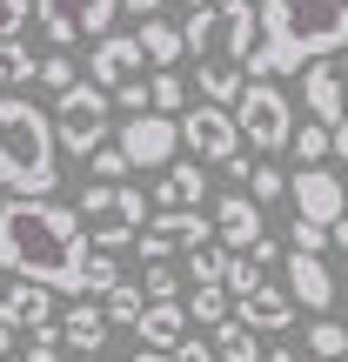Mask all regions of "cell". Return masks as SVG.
<instances>
[{
    "mask_svg": "<svg viewBox=\"0 0 348 362\" xmlns=\"http://www.w3.org/2000/svg\"><path fill=\"white\" fill-rule=\"evenodd\" d=\"M181 7H188V13H194V7H215V0H181Z\"/></svg>",
    "mask_w": 348,
    "mask_h": 362,
    "instance_id": "49",
    "label": "cell"
},
{
    "mask_svg": "<svg viewBox=\"0 0 348 362\" xmlns=\"http://www.w3.org/2000/svg\"><path fill=\"white\" fill-rule=\"evenodd\" d=\"M308 356H322V362L348 356V329L335 322V315H315V322H308Z\"/></svg>",
    "mask_w": 348,
    "mask_h": 362,
    "instance_id": "27",
    "label": "cell"
},
{
    "mask_svg": "<svg viewBox=\"0 0 348 362\" xmlns=\"http://www.w3.org/2000/svg\"><path fill=\"white\" fill-rule=\"evenodd\" d=\"M80 215L94 221L88 242L101 248V255H114V248L134 242V228H148V194L128 188V181H88V188H80Z\"/></svg>",
    "mask_w": 348,
    "mask_h": 362,
    "instance_id": "4",
    "label": "cell"
},
{
    "mask_svg": "<svg viewBox=\"0 0 348 362\" xmlns=\"http://www.w3.org/2000/svg\"><path fill=\"white\" fill-rule=\"evenodd\" d=\"M107 329H114V322H107V315L94 309V302H74V309L61 315V342H67V349H74V356H101Z\"/></svg>",
    "mask_w": 348,
    "mask_h": 362,
    "instance_id": "20",
    "label": "cell"
},
{
    "mask_svg": "<svg viewBox=\"0 0 348 362\" xmlns=\"http://www.w3.org/2000/svg\"><path fill=\"white\" fill-rule=\"evenodd\" d=\"M228 315H234V296H228V288H194V296H188V322L221 329Z\"/></svg>",
    "mask_w": 348,
    "mask_h": 362,
    "instance_id": "26",
    "label": "cell"
},
{
    "mask_svg": "<svg viewBox=\"0 0 348 362\" xmlns=\"http://www.w3.org/2000/svg\"><path fill=\"white\" fill-rule=\"evenodd\" d=\"M308 362H322V356H308Z\"/></svg>",
    "mask_w": 348,
    "mask_h": 362,
    "instance_id": "51",
    "label": "cell"
},
{
    "mask_svg": "<svg viewBox=\"0 0 348 362\" xmlns=\"http://www.w3.org/2000/svg\"><path fill=\"white\" fill-rule=\"evenodd\" d=\"M27 21H34V0H0V40H20Z\"/></svg>",
    "mask_w": 348,
    "mask_h": 362,
    "instance_id": "38",
    "label": "cell"
},
{
    "mask_svg": "<svg viewBox=\"0 0 348 362\" xmlns=\"http://www.w3.org/2000/svg\"><path fill=\"white\" fill-rule=\"evenodd\" d=\"M215 356L221 362H261V342H255V329H248V322H234V315H228V322L215 329Z\"/></svg>",
    "mask_w": 348,
    "mask_h": 362,
    "instance_id": "24",
    "label": "cell"
},
{
    "mask_svg": "<svg viewBox=\"0 0 348 362\" xmlns=\"http://www.w3.org/2000/svg\"><path fill=\"white\" fill-rule=\"evenodd\" d=\"M255 40H261V13H255V0H221V7H215V47H208V61L241 67V74H248V54H255Z\"/></svg>",
    "mask_w": 348,
    "mask_h": 362,
    "instance_id": "11",
    "label": "cell"
},
{
    "mask_svg": "<svg viewBox=\"0 0 348 362\" xmlns=\"http://www.w3.org/2000/svg\"><path fill=\"white\" fill-rule=\"evenodd\" d=\"M155 7H161V0H121V13H128V21H155Z\"/></svg>",
    "mask_w": 348,
    "mask_h": 362,
    "instance_id": "43",
    "label": "cell"
},
{
    "mask_svg": "<svg viewBox=\"0 0 348 362\" xmlns=\"http://www.w3.org/2000/svg\"><path fill=\"white\" fill-rule=\"evenodd\" d=\"M141 67H148V54H141V40H134V34H107V40H94V67H88V74L101 81L107 94L128 88V81H141Z\"/></svg>",
    "mask_w": 348,
    "mask_h": 362,
    "instance_id": "15",
    "label": "cell"
},
{
    "mask_svg": "<svg viewBox=\"0 0 348 362\" xmlns=\"http://www.w3.org/2000/svg\"><path fill=\"white\" fill-rule=\"evenodd\" d=\"M174 362H221V356H215V342L188 336V342H181V349H174Z\"/></svg>",
    "mask_w": 348,
    "mask_h": 362,
    "instance_id": "42",
    "label": "cell"
},
{
    "mask_svg": "<svg viewBox=\"0 0 348 362\" xmlns=\"http://www.w3.org/2000/svg\"><path fill=\"white\" fill-rule=\"evenodd\" d=\"M0 315H7L13 329H47L54 322V288H40V282H7L0 288Z\"/></svg>",
    "mask_w": 348,
    "mask_h": 362,
    "instance_id": "18",
    "label": "cell"
},
{
    "mask_svg": "<svg viewBox=\"0 0 348 362\" xmlns=\"http://www.w3.org/2000/svg\"><path fill=\"white\" fill-rule=\"evenodd\" d=\"M215 235H221V248H234V255H248V248L261 242V202L255 194H221L215 202Z\"/></svg>",
    "mask_w": 348,
    "mask_h": 362,
    "instance_id": "16",
    "label": "cell"
},
{
    "mask_svg": "<svg viewBox=\"0 0 348 362\" xmlns=\"http://www.w3.org/2000/svg\"><path fill=\"white\" fill-rule=\"evenodd\" d=\"M208 235H215V221L201 208H161V215H148V235H134V242H141V262H168L174 248H201Z\"/></svg>",
    "mask_w": 348,
    "mask_h": 362,
    "instance_id": "10",
    "label": "cell"
},
{
    "mask_svg": "<svg viewBox=\"0 0 348 362\" xmlns=\"http://www.w3.org/2000/svg\"><path fill=\"white\" fill-rule=\"evenodd\" d=\"M288 148H295L301 168H322V161L335 155V134H328V128H295V141H288Z\"/></svg>",
    "mask_w": 348,
    "mask_h": 362,
    "instance_id": "30",
    "label": "cell"
},
{
    "mask_svg": "<svg viewBox=\"0 0 348 362\" xmlns=\"http://www.w3.org/2000/svg\"><path fill=\"white\" fill-rule=\"evenodd\" d=\"M288 194H295V215L301 221H322V228H335V221L348 215V181H335L328 168L288 175Z\"/></svg>",
    "mask_w": 348,
    "mask_h": 362,
    "instance_id": "13",
    "label": "cell"
},
{
    "mask_svg": "<svg viewBox=\"0 0 348 362\" xmlns=\"http://www.w3.org/2000/svg\"><path fill=\"white\" fill-rule=\"evenodd\" d=\"M234 128H241V141L255 155H282L295 141V107H288V94L275 81H248L241 101H234Z\"/></svg>",
    "mask_w": 348,
    "mask_h": 362,
    "instance_id": "5",
    "label": "cell"
},
{
    "mask_svg": "<svg viewBox=\"0 0 348 362\" xmlns=\"http://www.w3.org/2000/svg\"><path fill=\"white\" fill-rule=\"evenodd\" d=\"M148 94H155V115H188V81H181L174 67H161V74L148 81Z\"/></svg>",
    "mask_w": 348,
    "mask_h": 362,
    "instance_id": "29",
    "label": "cell"
},
{
    "mask_svg": "<svg viewBox=\"0 0 348 362\" xmlns=\"http://www.w3.org/2000/svg\"><path fill=\"white\" fill-rule=\"evenodd\" d=\"M40 34L54 47H74V40H107L121 21V0H34Z\"/></svg>",
    "mask_w": 348,
    "mask_h": 362,
    "instance_id": "7",
    "label": "cell"
},
{
    "mask_svg": "<svg viewBox=\"0 0 348 362\" xmlns=\"http://www.w3.org/2000/svg\"><path fill=\"white\" fill-rule=\"evenodd\" d=\"M107 107H114V94H107L101 81H74V88L61 94V107H54V134H61L67 155H94V148H107V134H114Z\"/></svg>",
    "mask_w": 348,
    "mask_h": 362,
    "instance_id": "6",
    "label": "cell"
},
{
    "mask_svg": "<svg viewBox=\"0 0 348 362\" xmlns=\"http://www.w3.org/2000/svg\"><path fill=\"white\" fill-rule=\"evenodd\" d=\"M13 336H20V329H13V322H7V315H0V356H7V349H13Z\"/></svg>",
    "mask_w": 348,
    "mask_h": 362,
    "instance_id": "45",
    "label": "cell"
},
{
    "mask_svg": "<svg viewBox=\"0 0 348 362\" xmlns=\"http://www.w3.org/2000/svg\"><path fill=\"white\" fill-rule=\"evenodd\" d=\"M20 81H40V61L27 40H0V88H20Z\"/></svg>",
    "mask_w": 348,
    "mask_h": 362,
    "instance_id": "25",
    "label": "cell"
},
{
    "mask_svg": "<svg viewBox=\"0 0 348 362\" xmlns=\"http://www.w3.org/2000/svg\"><path fill=\"white\" fill-rule=\"evenodd\" d=\"M134 40H141V54H148V67H155V74H161V67H174L181 54H188V40H181L174 21H141V27H134Z\"/></svg>",
    "mask_w": 348,
    "mask_h": 362,
    "instance_id": "22",
    "label": "cell"
},
{
    "mask_svg": "<svg viewBox=\"0 0 348 362\" xmlns=\"http://www.w3.org/2000/svg\"><path fill=\"white\" fill-rule=\"evenodd\" d=\"M0 188L27 194V202H47L61 188L54 115H40L34 101H13V94H0Z\"/></svg>",
    "mask_w": 348,
    "mask_h": 362,
    "instance_id": "3",
    "label": "cell"
},
{
    "mask_svg": "<svg viewBox=\"0 0 348 362\" xmlns=\"http://www.w3.org/2000/svg\"><path fill=\"white\" fill-rule=\"evenodd\" d=\"M221 288H228L234 302L255 296V288H261V262H255V255H234V262H228V282H221Z\"/></svg>",
    "mask_w": 348,
    "mask_h": 362,
    "instance_id": "33",
    "label": "cell"
},
{
    "mask_svg": "<svg viewBox=\"0 0 348 362\" xmlns=\"http://www.w3.org/2000/svg\"><path fill=\"white\" fill-rule=\"evenodd\" d=\"M201 161H168L161 168V181H155V202L161 208H201Z\"/></svg>",
    "mask_w": 348,
    "mask_h": 362,
    "instance_id": "21",
    "label": "cell"
},
{
    "mask_svg": "<svg viewBox=\"0 0 348 362\" xmlns=\"http://www.w3.org/2000/svg\"><path fill=\"white\" fill-rule=\"evenodd\" d=\"M128 362H174V356H161V349H141V356H128Z\"/></svg>",
    "mask_w": 348,
    "mask_h": 362,
    "instance_id": "48",
    "label": "cell"
},
{
    "mask_svg": "<svg viewBox=\"0 0 348 362\" xmlns=\"http://www.w3.org/2000/svg\"><path fill=\"white\" fill-rule=\"evenodd\" d=\"M114 141H121V155H128V168H168L174 161V148H181V115H128L114 128Z\"/></svg>",
    "mask_w": 348,
    "mask_h": 362,
    "instance_id": "8",
    "label": "cell"
},
{
    "mask_svg": "<svg viewBox=\"0 0 348 362\" xmlns=\"http://www.w3.org/2000/svg\"><path fill=\"white\" fill-rule=\"evenodd\" d=\"M288 242H295L301 248V255H322V248H328V228H322V221H288Z\"/></svg>",
    "mask_w": 348,
    "mask_h": 362,
    "instance_id": "36",
    "label": "cell"
},
{
    "mask_svg": "<svg viewBox=\"0 0 348 362\" xmlns=\"http://www.w3.org/2000/svg\"><path fill=\"white\" fill-rule=\"evenodd\" d=\"M74 81H80V67H74V61H67V54H61V47H54V54H47V61H40V88H54V94H67V88H74Z\"/></svg>",
    "mask_w": 348,
    "mask_h": 362,
    "instance_id": "35",
    "label": "cell"
},
{
    "mask_svg": "<svg viewBox=\"0 0 348 362\" xmlns=\"http://www.w3.org/2000/svg\"><path fill=\"white\" fill-rule=\"evenodd\" d=\"M61 349H67V342H61V329H34V336H27V362H61Z\"/></svg>",
    "mask_w": 348,
    "mask_h": 362,
    "instance_id": "37",
    "label": "cell"
},
{
    "mask_svg": "<svg viewBox=\"0 0 348 362\" xmlns=\"http://www.w3.org/2000/svg\"><path fill=\"white\" fill-rule=\"evenodd\" d=\"M134 336H141V349L174 356L181 342H188V309H181V302H148L141 322H134Z\"/></svg>",
    "mask_w": 348,
    "mask_h": 362,
    "instance_id": "19",
    "label": "cell"
},
{
    "mask_svg": "<svg viewBox=\"0 0 348 362\" xmlns=\"http://www.w3.org/2000/svg\"><path fill=\"white\" fill-rule=\"evenodd\" d=\"M234 322H248L255 336H282V329L295 322V296H288V288H268V282H261L255 296H241V302H234Z\"/></svg>",
    "mask_w": 348,
    "mask_h": 362,
    "instance_id": "17",
    "label": "cell"
},
{
    "mask_svg": "<svg viewBox=\"0 0 348 362\" xmlns=\"http://www.w3.org/2000/svg\"><path fill=\"white\" fill-rule=\"evenodd\" d=\"M328 134H335V155L348 161V121H342V128H328Z\"/></svg>",
    "mask_w": 348,
    "mask_h": 362,
    "instance_id": "47",
    "label": "cell"
},
{
    "mask_svg": "<svg viewBox=\"0 0 348 362\" xmlns=\"http://www.w3.org/2000/svg\"><path fill=\"white\" fill-rule=\"evenodd\" d=\"M255 13L261 40L248 54V74H295L348 47V0H261Z\"/></svg>",
    "mask_w": 348,
    "mask_h": 362,
    "instance_id": "2",
    "label": "cell"
},
{
    "mask_svg": "<svg viewBox=\"0 0 348 362\" xmlns=\"http://www.w3.org/2000/svg\"><path fill=\"white\" fill-rule=\"evenodd\" d=\"M107 288H121V269H114V255H101V248H94L88 269H80V296H107Z\"/></svg>",
    "mask_w": 348,
    "mask_h": 362,
    "instance_id": "31",
    "label": "cell"
},
{
    "mask_svg": "<svg viewBox=\"0 0 348 362\" xmlns=\"http://www.w3.org/2000/svg\"><path fill=\"white\" fill-rule=\"evenodd\" d=\"M88 161H94V175H101V181H121V175H128V155H121V141H114V148H94Z\"/></svg>",
    "mask_w": 348,
    "mask_h": 362,
    "instance_id": "41",
    "label": "cell"
},
{
    "mask_svg": "<svg viewBox=\"0 0 348 362\" xmlns=\"http://www.w3.org/2000/svg\"><path fill=\"white\" fill-rule=\"evenodd\" d=\"M101 302H107V309H101L107 322H128V329L141 322V309H148V296H141V282H121V288H107Z\"/></svg>",
    "mask_w": 348,
    "mask_h": 362,
    "instance_id": "28",
    "label": "cell"
},
{
    "mask_svg": "<svg viewBox=\"0 0 348 362\" xmlns=\"http://www.w3.org/2000/svg\"><path fill=\"white\" fill-rule=\"evenodd\" d=\"M0 362H7V356H0Z\"/></svg>",
    "mask_w": 348,
    "mask_h": 362,
    "instance_id": "52",
    "label": "cell"
},
{
    "mask_svg": "<svg viewBox=\"0 0 348 362\" xmlns=\"http://www.w3.org/2000/svg\"><path fill=\"white\" fill-rule=\"evenodd\" d=\"M80 362H101V356H80Z\"/></svg>",
    "mask_w": 348,
    "mask_h": 362,
    "instance_id": "50",
    "label": "cell"
},
{
    "mask_svg": "<svg viewBox=\"0 0 348 362\" xmlns=\"http://www.w3.org/2000/svg\"><path fill=\"white\" fill-rule=\"evenodd\" d=\"M114 107H121V115H148V107H155L148 81H128V88H114Z\"/></svg>",
    "mask_w": 348,
    "mask_h": 362,
    "instance_id": "40",
    "label": "cell"
},
{
    "mask_svg": "<svg viewBox=\"0 0 348 362\" xmlns=\"http://www.w3.org/2000/svg\"><path fill=\"white\" fill-rule=\"evenodd\" d=\"M261 362H301L295 349H282V342H275V349H261Z\"/></svg>",
    "mask_w": 348,
    "mask_h": 362,
    "instance_id": "44",
    "label": "cell"
},
{
    "mask_svg": "<svg viewBox=\"0 0 348 362\" xmlns=\"http://www.w3.org/2000/svg\"><path fill=\"white\" fill-rule=\"evenodd\" d=\"M181 148H194V161H228V155H241V128H234V107L194 101L188 115H181Z\"/></svg>",
    "mask_w": 348,
    "mask_h": 362,
    "instance_id": "9",
    "label": "cell"
},
{
    "mask_svg": "<svg viewBox=\"0 0 348 362\" xmlns=\"http://www.w3.org/2000/svg\"><path fill=\"white\" fill-rule=\"evenodd\" d=\"M228 262H234V248H215V242L188 248V282L194 288H221L228 282Z\"/></svg>",
    "mask_w": 348,
    "mask_h": 362,
    "instance_id": "23",
    "label": "cell"
},
{
    "mask_svg": "<svg viewBox=\"0 0 348 362\" xmlns=\"http://www.w3.org/2000/svg\"><path fill=\"white\" fill-rule=\"evenodd\" d=\"M88 235H80V215L61 202H0V269L13 282H40V288H80V269H88Z\"/></svg>",
    "mask_w": 348,
    "mask_h": 362,
    "instance_id": "1",
    "label": "cell"
},
{
    "mask_svg": "<svg viewBox=\"0 0 348 362\" xmlns=\"http://www.w3.org/2000/svg\"><path fill=\"white\" fill-rule=\"evenodd\" d=\"M141 296H148V302H174V296H181V275L168 269V262H148V275H141Z\"/></svg>",
    "mask_w": 348,
    "mask_h": 362,
    "instance_id": "34",
    "label": "cell"
},
{
    "mask_svg": "<svg viewBox=\"0 0 348 362\" xmlns=\"http://www.w3.org/2000/svg\"><path fill=\"white\" fill-rule=\"evenodd\" d=\"M248 181H255V202H275V194H288V175H282V168H268V161H255V175H248Z\"/></svg>",
    "mask_w": 348,
    "mask_h": 362,
    "instance_id": "39",
    "label": "cell"
},
{
    "mask_svg": "<svg viewBox=\"0 0 348 362\" xmlns=\"http://www.w3.org/2000/svg\"><path fill=\"white\" fill-rule=\"evenodd\" d=\"M301 88H308V115L322 121V128H342L348 121V47L328 54V61H308Z\"/></svg>",
    "mask_w": 348,
    "mask_h": 362,
    "instance_id": "12",
    "label": "cell"
},
{
    "mask_svg": "<svg viewBox=\"0 0 348 362\" xmlns=\"http://www.w3.org/2000/svg\"><path fill=\"white\" fill-rule=\"evenodd\" d=\"M282 288L301 302V309H315V315L335 309V275H328L322 255H301V248H288V255H282Z\"/></svg>",
    "mask_w": 348,
    "mask_h": 362,
    "instance_id": "14",
    "label": "cell"
},
{
    "mask_svg": "<svg viewBox=\"0 0 348 362\" xmlns=\"http://www.w3.org/2000/svg\"><path fill=\"white\" fill-rule=\"evenodd\" d=\"M181 40H188V54H201V61H208V47H215V7H194L188 27H181Z\"/></svg>",
    "mask_w": 348,
    "mask_h": 362,
    "instance_id": "32",
    "label": "cell"
},
{
    "mask_svg": "<svg viewBox=\"0 0 348 362\" xmlns=\"http://www.w3.org/2000/svg\"><path fill=\"white\" fill-rule=\"evenodd\" d=\"M328 242H335V248H348V215L335 221V228H328Z\"/></svg>",
    "mask_w": 348,
    "mask_h": 362,
    "instance_id": "46",
    "label": "cell"
}]
</instances>
